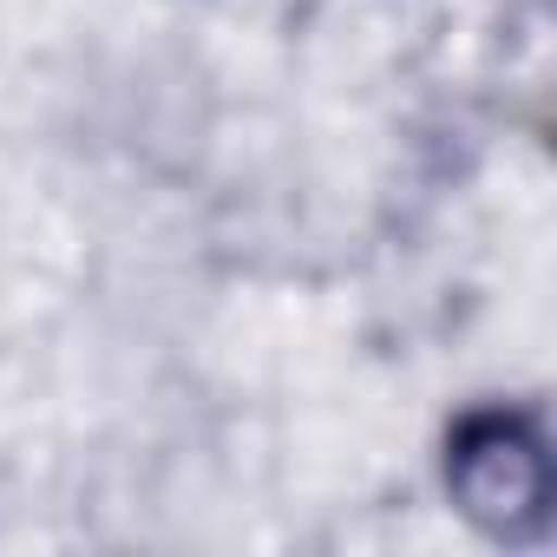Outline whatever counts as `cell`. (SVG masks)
<instances>
[{"mask_svg":"<svg viewBox=\"0 0 557 557\" xmlns=\"http://www.w3.org/2000/svg\"><path fill=\"white\" fill-rule=\"evenodd\" d=\"M446 492L498 544H544L557 518V459L537 407H466L446 426Z\"/></svg>","mask_w":557,"mask_h":557,"instance_id":"cell-1","label":"cell"}]
</instances>
